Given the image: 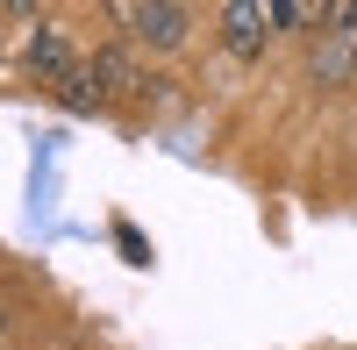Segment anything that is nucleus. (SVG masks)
Listing matches in <instances>:
<instances>
[{"mask_svg":"<svg viewBox=\"0 0 357 350\" xmlns=\"http://www.w3.org/2000/svg\"><path fill=\"white\" fill-rule=\"evenodd\" d=\"M114 22H122V36L136 43V50H178L193 36V15L186 8H172V0H129V8H114Z\"/></svg>","mask_w":357,"mask_h":350,"instance_id":"f257e3e1","label":"nucleus"},{"mask_svg":"<svg viewBox=\"0 0 357 350\" xmlns=\"http://www.w3.org/2000/svg\"><path fill=\"white\" fill-rule=\"evenodd\" d=\"M215 22H222V50H236V57H257V50L286 29V22H279V0H229Z\"/></svg>","mask_w":357,"mask_h":350,"instance_id":"f03ea898","label":"nucleus"},{"mask_svg":"<svg viewBox=\"0 0 357 350\" xmlns=\"http://www.w3.org/2000/svg\"><path fill=\"white\" fill-rule=\"evenodd\" d=\"M22 57H29V72H36V86H65V79L79 72V57H72V36H65V29H57V22L29 29Z\"/></svg>","mask_w":357,"mask_h":350,"instance_id":"7ed1b4c3","label":"nucleus"},{"mask_svg":"<svg viewBox=\"0 0 357 350\" xmlns=\"http://www.w3.org/2000/svg\"><path fill=\"white\" fill-rule=\"evenodd\" d=\"M86 79H93V93L107 100V93H151L158 79H143L136 65H129V50H93L86 57Z\"/></svg>","mask_w":357,"mask_h":350,"instance_id":"20e7f679","label":"nucleus"},{"mask_svg":"<svg viewBox=\"0 0 357 350\" xmlns=\"http://www.w3.org/2000/svg\"><path fill=\"white\" fill-rule=\"evenodd\" d=\"M0 329H8V322H0Z\"/></svg>","mask_w":357,"mask_h":350,"instance_id":"39448f33","label":"nucleus"}]
</instances>
